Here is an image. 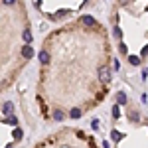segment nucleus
I'll return each mask as SVG.
<instances>
[{
  "mask_svg": "<svg viewBox=\"0 0 148 148\" xmlns=\"http://www.w3.org/2000/svg\"><path fill=\"white\" fill-rule=\"evenodd\" d=\"M34 57V32L26 0H0V95Z\"/></svg>",
  "mask_w": 148,
  "mask_h": 148,
  "instance_id": "f03ea898",
  "label": "nucleus"
},
{
  "mask_svg": "<svg viewBox=\"0 0 148 148\" xmlns=\"http://www.w3.org/2000/svg\"><path fill=\"white\" fill-rule=\"evenodd\" d=\"M34 148H101V144L89 130L81 126L63 125L38 140Z\"/></svg>",
  "mask_w": 148,
  "mask_h": 148,
  "instance_id": "39448f33",
  "label": "nucleus"
},
{
  "mask_svg": "<svg viewBox=\"0 0 148 148\" xmlns=\"http://www.w3.org/2000/svg\"><path fill=\"white\" fill-rule=\"evenodd\" d=\"M109 140L113 148H148V116L123 93L109 113Z\"/></svg>",
  "mask_w": 148,
  "mask_h": 148,
  "instance_id": "20e7f679",
  "label": "nucleus"
},
{
  "mask_svg": "<svg viewBox=\"0 0 148 148\" xmlns=\"http://www.w3.org/2000/svg\"><path fill=\"white\" fill-rule=\"evenodd\" d=\"M107 18L121 59L140 67L148 59V0H113Z\"/></svg>",
  "mask_w": 148,
  "mask_h": 148,
  "instance_id": "7ed1b4c3",
  "label": "nucleus"
},
{
  "mask_svg": "<svg viewBox=\"0 0 148 148\" xmlns=\"http://www.w3.org/2000/svg\"><path fill=\"white\" fill-rule=\"evenodd\" d=\"M111 85V36L97 18L79 16L42 40L36 103L46 123L83 119L109 97Z\"/></svg>",
  "mask_w": 148,
  "mask_h": 148,
  "instance_id": "f257e3e1",
  "label": "nucleus"
},
{
  "mask_svg": "<svg viewBox=\"0 0 148 148\" xmlns=\"http://www.w3.org/2000/svg\"><path fill=\"white\" fill-rule=\"evenodd\" d=\"M24 125L14 101H0V148H18L22 144Z\"/></svg>",
  "mask_w": 148,
  "mask_h": 148,
  "instance_id": "0eeeda50",
  "label": "nucleus"
},
{
  "mask_svg": "<svg viewBox=\"0 0 148 148\" xmlns=\"http://www.w3.org/2000/svg\"><path fill=\"white\" fill-rule=\"evenodd\" d=\"M97 0H32L34 10L47 22H65L93 8Z\"/></svg>",
  "mask_w": 148,
  "mask_h": 148,
  "instance_id": "423d86ee",
  "label": "nucleus"
}]
</instances>
